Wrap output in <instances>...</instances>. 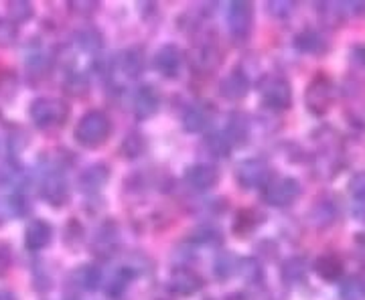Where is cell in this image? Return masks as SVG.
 <instances>
[{
    "instance_id": "cell-37",
    "label": "cell",
    "mask_w": 365,
    "mask_h": 300,
    "mask_svg": "<svg viewBox=\"0 0 365 300\" xmlns=\"http://www.w3.org/2000/svg\"><path fill=\"white\" fill-rule=\"evenodd\" d=\"M13 215H19L14 195H11L9 199H2L0 197V223H4L9 217H13Z\"/></svg>"
},
{
    "instance_id": "cell-36",
    "label": "cell",
    "mask_w": 365,
    "mask_h": 300,
    "mask_svg": "<svg viewBox=\"0 0 365 300\" xmlns=\"http://www.w3.org/2000/svg\"><path fill=\"white\" fill-rule=\"evenodd\" d=\"M16 39V25L9 19H0V45H11Z\"/></svg>"
},
{
    "instance_id": "cell-25",
    "label": "cell",
    "mask_w": 365,
    "mask_h": 300,
    "mask_svg": "<svg viewBox=\"0 0 365 300\" xmlns=\"http://www.w3.org/2000/svg\"><path fill=\"white\" fill-rule=\"evenodd\" d=\"M76 284L86 288V290H96L102 284V270L98 266H93V264L81 266L76 272Z\"/></svg>"
},
{
    "instance_id": "cell-1",
    "label": "cell",
    "mask_w": 365,
    "mask_h": 300,
    "mask_svg": "<svg viewBox=\"0 0 365 300\" xmlns=\"http://www.w3.org/2000/svg\"><path fill=\"white\" fill-rule=\"evenodd\" d=\"M110 132H112L110 118L106 116L104 112H100V110H91L88 114H83L81 120L78 122V126H76V140L81 146L96 148V146H102L110 138Z\"/></svg>"
},
{
    "instance_id": "cell-15",
    "label": "cell",
    "mask_w": 365,
    "mask_h": 300,
    "mask_svg": "<svg viewBox=\"0 0 365 300\" xmlns=\"http://www.w3.org/2000/svg\"><path fill=\"white\" fill-rule=\"evenodd\" d=\"M250 92V79L246 78V73L244 71H240V69H235L232 73H227L225 78L222 79V83H220V93H222L225 100H242V98H246Z\"/></svg>"
},
{
    "instance_id": "cell-28",
    "label": "cell",
    "mask_w": 365,
    "mask_h": 300,
    "mask_svg": "<svg viewBox=\"0 0 365 300\" xmlns=\"http://www.w3.org/2000/svg\"><path fill=\"white\" fill-rule=\"evenodd\" d=\"M304 276H307V266H304V262L300 260V258H290V260L284 262L282 278H284L287 284H297Z\"/></svg>"
},
{
    "instance_id": "cell-45",
    "label": "cell",
    "mask_w": 365,
    "mask_h": 300,
    "mask_svg": "<svg viewBox=\"0 0 365 300\" xmlns=\"http://www.w3.org/2000/svg\"><path fill=\"white\" fill-rule=\"evenodd\" d=\"M227 300H244V299H242V296H230Z\"/></svg>"
},
{
    "instance_id": "cell-3",
    "label": "cell",
    "mask_w": 365,
    "mask_h": 300,
    "mask_svg": "<svg viewBox=\"0 0 365 300\" xmlns=\"http://www.w3.org/2000/svg\"><path fill=\"white\" fill-rule=\"evenodd\" d=\"M304 104L307 110L313 116H325L327 112L335 104V88L333 81L325 76H317L309 83L307 92H304Z\"/></svg>"
},
{
    "instance_id": "cell-9",
    "label": "cell",
    "mask_w": 365,
    "mask_h": 300,
    "mask_svg": "<svg viewBox=\"0 0 365 300\" xmlns=\"http://www.w3.org/2000/svg\"><path fill=\"white\" fill-rule=\"evenodd\" d=\"M191 61L193 69L199 73H213L223 61L222 47L215 41H203L191 51Z\"/></svg>"
},
{
    "instance_id": "cell-10",
    "label": "cell",
    "mask_w": 365,
    "mask_h": 300,
    "mask_svg": "<svg viewBox=\"0 0 365 300\" xmlns=\"http://www.w3.org/2000/svg\"><path fill=\"white\" fill-rule=\"evenodd\" d=\"M120 246V232H118V225L114 222H104L98 232L93 234V239H91V252L98 256V258H110L114 256V252Z\"/></svg>"
},
{
    "instance_id": "cell-44",
    "label": "cell",
    "mask_w": 365,
    "mask_h": 300,
    "mask_svg": "<svg viewBox=\"0 0 365 300\" xmlns=\"http://www.w3.org/2000/svg\"><path fill=\"white\" fill-rule=\"evenodd\" d=\"M357 242H359V246H361V249L365 252V235H359V237H357Z\"/></svg>"
},
{
    "instance_id": "cell-2",
    "label": "cell",
    "mask_w": 365,
    "mask_h": 300,
    "mask_svg": "<svg viewBox=\"0 0 365 300\" xmlns=\"http://www.w3.org/2000/svg\"><path fill=\"white\" fill-rule=\"evenodd\" d=\"M29 114H31V120L37 128L53 130V128H59L67 122L69 105L63 100H57V98H37L29 108Z\"/></svg>"
},
{
    "instance_id": "cell-33",
    "label": "cell",
    "mask_w": 365,
    "mask_h": 300,
    "mask_svg": "<svg viewBox=\"0 0 365 300\" xmlns=\"http://www.w3.org/2000/svg\"><path fill=\"white\" fill-rule=\"evenodd\" d=\"M144 152V138H140L138 134H130L124 143H122V155L128 158L140 157Z\"/></svg>"
},
{
    "instance_id": "cell-23",
    "label": "cell",
    "mask_w": 365,
    "mask_h": 300,
    "mask_svg": "<svg viewBox=\"0 0 365 300\" xmlns=\"http://www.w3.org/2000/svg\"><path fill=\"white\" fill-rule=\"evenodd\" d=\"M76 41H78V45L86 53H98L104 47V39H102L100 31L93 29V26L79 29L78 35H76Z\"/></svg>"
},
{
    "instance_id": "cell-26",
    "label": "cell",
    "mask_w": 365,
    "mask_h": 300,
    "mask_svg": "<svg viewBox=\"0 0 365 300\" xmlns=\"http://www.w3.org/2000/svg\"><path fill=\"white\" fill-rule=\"evenodd\" d=\"M237 272L244 276V280L250 284H258L264 282V270H262L260 262L254 258H242L237 260Z\"/></svg>"
},
{
    "instance_id": "cell-12",
    "label": "cell",
    "mask_w": 365,
    "mask_h": 300,
    "mask_svg": "<svg viewBox=\"0 0 365 300\" xmlns=\"http://www.w3.org/2000/svg\"><path fill=\"white\" fill-rule=\"evenodd\" d=\"M185 181L195 191H209L220 181V170L207 162H197L185 170Z\"/></svg>"
},
{
    "instance_id": "cell-11",
    "label": "cell",
    "mask_w": 365,
    "mask_h": 300,
    "mask_svg": "<svg viewBox=\"0 0 365 300\" xmlns=\"http://www.w3.org/2000/svg\"><path fill=\"white\" fill-rule=\"evenodd\" d=\"M169 288L173 294L179 296H193L203 288V278L193 272L191 268H175L170 274Z\"/></svg>"
},
{
    "instance_id": "cell-5",
    "label": "cell",
    "mask_w": 365,
    "mask_h": 300,
    "mask_svg": "<svg viewBox=\"0 0 365 300\" xmlns=\"http://www.w3.org/2000/svg\"><path fill=\"white\" fill-rule=\"evenodd\" d=\"M260 95L264 104L272 110H287L292 104V88L282 76H268L262 79Z\"/></svg>"
},
{
    "instance_id": "cell-31",
    "label": "cell",
    "mask_w": 365,
    "mask_h": 300,
    "mask_svg": "<svg viewBox=\"0 0 365 300\" xmlns=\"http://www.w3.org/2000/svg\"><path fill=\"white\" fill-rule=\"evenodd\" d=\"M9 14H11L9 21H13V23H25V21H31V16H33V6L29 2H23V0L11 2L9 4Z\"/></svg>"
},
{
    "instance_id": "cell-8",
    "label": "cell",
    "mask_w": 365,
    "mask_h": 300,
    "mask_svg": "<svg viewBox=\"0 0 365 300\" xmlns=\"http://www.w3.org/2000/svg\"><path fill=\"white\" fill-rule=\"evenodd\" d=\"M227 25L235 39H248L254 25V6L246 0L232 2L227 9Z\"/></svg>"
},
{
    "instance_id": "cell-43",
    "label": "cell",
    "mask_w": 365,
    "mask_h": 300,
    "mask_svg": "<svg viewBox=\"0 0 365 300\" xmlns=\"http://www.w3.org/2000/svg\"><path fill=\"white\" fill-rule=\"evenodd\" d=\"M0 300H19L11 290H0Z\"/></svg>"
},
{
    "instance_id": "cell-27",
    "label": "cell",
    "mask_w": 365,
    "mask_h": 300,
    "mask_svg": "<svg viewBox=\"0 0 365 300\" xmlns=\"http://www.w3.org/2000/svg\"><path fill=\"white\" fill-rule=\"evenodd\" d=\"M189 239L197 244V246H217L223 242V235L220 234L217 227H211V225H201L195 227L193 234L189 235Z\"/></svg>"
},
{
    "instance_id": "cell-30",
    "label": "cell",
    "mask_w": 365,
    "mask_h": 300,
    "mask_svg": "<svg viewBox=\"0 0 365 300\" xmlns=\"http://www.w3.org/2000/svg\"><path fill=\"white\" fill-rule=\"evenodd\" d=\"M256 225H258V219L254 211H240V215L235 217L234 229L237 235H248L252 229H256Z\"/></svg>"
},
{
    "instance_id": "cell-21",
    "label": "cell",
    "mask_w": 365,
    "mask_h": 300,
    "mask_svg": "<svg viewBox=\"0 0 365 300\" xmlns=\"http://www.w3.org/2000/svg\"><path fill=\"white\" fill-rule=\"evenodd\" d=\"M116 67L126 78H138L144 71V55L138 49H128L118 57Z\"/></svg>"
},
{
    "instance_id": "cell-32",
    "label": "cell",
    "mask_w": 365,
    "mask_h": 300,
    "mask_svg": "<svg viewBox=\"0 0 365 300\" xmlns=\"http://www.w3.org/2000/svg\"><path fill=\"white\" fill-rule=\"evenodd\" d=\"M90 90V83H88V79L86 76H81V73H73V76H69L66 81V92L71 93V95H86Z\"/></svg>"
},
{
    "instance_id": "cell-18",
    "label": "cell",
    "mask_w": 365,
    "mask_h": 300,
    "mask_svg": "<svg viewBox=\"0 0 365 300\" xmlns=\"http://www.w3.org/2000/svg\"><path fill=\"white\" fill-rule=\"evenodd\" d=\"M211 122V108L205 104L189 105L182 114V128L191 134H199L209 126Z\"/></svg>"
},
{
    "instance_id": "cell-24",
    "label": "cell",
    "mask_w": 365,
    "mask_h": 300,
    "mask_svg": "<svg viewBox=\"0 0 365 300\" xmlns=\"http://www.w3.org/2000/svg\"><path fill=\"white\" fill-rule=\"evenodd\" d=\"M205 148H207V152L211 157L223 158L230 157L232 143H230V138L223 132H211L207 138H205Z\"/></svg>"
},
{
    "instance_id": "cell-41",
    "label": "cell",
    "mask_w": 365,
    "mask_h": 300,
    "mask_svg": "<svg viewBox=\"0 0 365 300\" xmlns=\"http://www.w3.org/2000/svg\"><path fill=\"white\" fill-rule=\"evenodd\" d=\"M78 13H83V11H93L96 9V4H91V2H81V4H78V6H73Z\"/></svg>"
},
{
    "instance_id": "cell-6",
    "label": "cell",
    "mask_w": 365,
    "mask_h": 300,
    "mask_svg": "<svg viewBox=\"0 0 365 300\" xmlns=\"http://www.w3.org/2000/svg\"><path fill=\"white\" fill-rule=\"evenodd\" d=\"M235 179L244 189H264L270 183V167L262 158H246L237 165Z\"/></svg>"
},
{
    "instance_id": "cell-20",
    "label": "cell",
    "mask_w": 365,
    "mask_h": 300,
    "mask_svg": "<svg viewBox=\"0 0 365 300\" xmlns=\"http://www.w3.org/2000/svg\"><path fill=\"white\" fill-rule=\"evenodd\" d=\"M297 49L302 53H311V55H321V53L327 51L329 47V41L319 33V31H313V29H307L302 31L297 41H294Z\"/></svg>"
},
{
    "instance_id": "cell-4",
    "label": "cell",
    "mask_w": 365,
    "mask_h": 300,
    "mask_svg": "<svg viewBox=\"0 0 365 300\" xmlns=\"http://www.w3.org/2000/svg\"><path fill=\"white\" fill-rule=\"evenodd\" d=\"M300 183L292 177L270 179V183L262 189V199L270 207H288L300 197Z\"/></svg>"
},
{
    "instance_id": "cell-19",
    "label": "cell",
    "mask_w": 365,
    "mask_h": 300,
    "mask_svg": "<svg viewBox=\"0 0 365 300\" xmlns=\"http://www.w3.org/2000/svg\"><path fill=\"white\" fill-rule=\"evenodd\" d=\"M108 179H110V169L106 167L104 162H98V165H91V167H88L81 172L79 187L86 193H98L100 189H104Z\"/></svg>"
},
{
    "instance_id": "cell-40",
    "label": "cell",
    "mask_w": 365,
    "mask_h": 300,
    "mask_svg": "<svg viewBox=\"0 0 365 300\" xmlns=\"http://www.w3.org/2000/svg\"><path fill=\"white\" fill-rule=\"evenodd\" d=\"M11 262H13L11 249H9V246H6V244H2V242H0V276L9 270Z\"/></svg>"
},
{
    "instance_id": "cell-14",
    "label": "cell",
    "mask_w": 365,
    "mask_h": 300,
    "mask_svg": "<svg viewBox=\"0 0 365 300\" xmlns=\"http://www.w3.org/2000/svg\"><path fill=\"white\" fill-rule=\"evenodd\" d=\"M53 239V225L45 219H33L26 225L25 232V244L26 248L33 252L45 249Z\"/></svg>"
},
{
    "instance_id": "cell-17",
    "label": "cell",
    "mask_w": 365,
    "mask_h": 300,
    "mask_svg": "<svg viewBox=\"0 0 365 300\" xmlns=\"http://www.w3.org/2000/svg\"><path fill=\"white\" fill-rule=\"evenodd\" d=\"M314 272L325 282H337L345 274V264L337 254H323L314 262Z\"/></svg>"
},
{
    "instance_id": "cell-29",
    "label": "cell",
    "mask_w": 365,
    "mask_h": 300,
    "mask_svg": "<svg viewBox=\"0 0 365 300\" xmlns=\"http://www.w3.org/2000/svg\"><path fill=\"white\" fill-rule=\"evenodd\" d=\"M213 270H215V274L220 276V280H227L237 270V258H235L234 254H230V252H223V254H220L215 258Z\"/></svg>"
},
{
    "instance_id": "cell-35",
    "label": "cell",
    "mask_w": 365,
    "mask_h": 300,
    "mask_svg": "<svg viewBox=\"0 0 365 300\" xmlns=\"http://www.w3.org/2000/svg\"><path fill=\"white\" fill-rule=\"evenodd\" d=\"M364 294V284L359 280H347L341 288V299L343 300H359Z\"/></svg>"
},
{
    "instance_id": "cell-42",
    "label": "cell",
    "mask_w": 365,
    "mask_h": 300,
    "mask_svg": "<svg viewBox=\"0 0 365 300\" xmlns=\"http://www.w3.org/2000/svg\"><path fill=\"white\" fill-rule=\"evenodd\" d=\"M355 57L365 66V45H357L355 47Z\"/></svg>"
},
{
    "instance_id": "cell-34",
    "label": "cell",
    "mask_w": 365,
    "mask_h": 300,
    "mask_svg": "<svg viewBox=\"0 0 365 300\" xmlns=\"http://www.w3.org/2000/svg\"><path fill=\"white\" fill-rule=\"evenodd\" d=\"M347 189H349V193L353 195V199L365 201V170H359V172L353 175L351 181L347 185Z\"/></svg>"
},
{
    "instance_id": "cell-22",
    "label": "cell",
    "mask_w": 365,
    "mask_h": 300,
    "mask_svg": "<svg viewBox=\"0 0 365 300\" xmlns=\"http://www.w3.org/2000/svg\"><path fill=\"white\" fill-rule=\"evenodd\" d=\"M225 136L230 138V143L246 144L250 138V120L246 114H234L227 122V132Z\"/></svg>"
},
{
    "instance_id": "cell-16",
    "label": "cell",
    "mask_w": 365,
    "mask_h": 300,
    "mask_svg": "<svg viewBox=\"0 0 365 300\" xmlns=\"http://www.w3.org/2000/svg\"><path fill=\"white\" fill-rule=\"evenodd\" d=\"M158 105H160V95L153 86H143L134 95V114L140 120L155 116Z\"/></svg>"
},
{
    "instance_id": "cell-7",
    "label": "cell",
    "mask_w": 365,
    "mask_h": 300,
    "mask_svg": "<svg viewBox=\"0 0 365 300\" xmlns=\"http://www.w3.org/2000/svg\"><path fill=\"white\" fill-rule=\"evenodd\" d=\"M41 199L51 207H63L69 203V183L59 170H49L41 181Z\"/></svg>"
},
{
    "instance_id": "cell-38",
    "label": "cell",
    "mask_w": 365,
    "mask_h": 300,
    "mask_svg": "<svg viewBox=\"0 0 365 300\" xmlns=\"http://www.w3.org/2000/svg\"><path fill=\"white\" fill-rule=\"evenodd\" d=\"M292 9H294V4H292V2H284V0H278V2H270V4H268V11H270L274 16H278V19L288 16V14L292 13Z\"/></svg>"
},
{
    "instance_id": "cell-39",
    "label": "cell",
    "mask_w": 365,
    "mask_h": 300,
    "mask_svg": "<svg viewBox=\"0 0 365 300\" xmlns=\"http://www.w3.org/2000/svg\"><path fill=\"white\" fill-rule=\"evenodd\" d=\"M343 14L349 16H364L365 14V0H355V2H341Z\"/></svg>"
},
{
    "instance_id": "cell-46",
    "label": "cell",
    "mask_w": 365,
    "mask_h": 300,
    "mask_svg": "<svg viewBox=\"0 0 365 300\" xmlns=\"http://www.w3.org/2000/svg\"><path fill=\"white\" fill-rule=\"evenodd\" d=\"M209 300H213V299H209Z\"/></svg>"
},
{
    "instance_id": "cell-13",
    "label": "cell",
    "mask_w": 365,
    "mask_h": 300,
    "mask_svg": "<svg viewBox=\"0 0 365 300\" xmlns=\"http://www.w3.org/2000/svg\"><path fill=\"white\" fill-rule=\"evenodd\" d=\"M155 67L165 78H177L182 67L181 49L177 45H163L155 55Z\"/></svg>"
}]
</instances>
